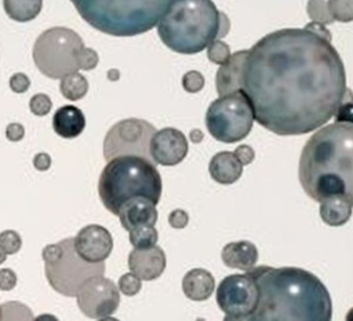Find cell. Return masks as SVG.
<instances>
[{"label":"cell","mask_w":353,"mask_h":321,"mask_svg":"<svg viewBox=\"0 0 353 321\" xmlns=\"http://www.w3.org/2000/svg\"><path fill=\"white\" fill-rule=\"evenodd\" d=\"M211 178L221 185H232L237 182L243 174V164L233 152H219L212 156L208 164Z\"/></svg>","instance_id":"ffe728a7"},{"label":"cell","mask_w":353,"mask_h":321,"mask_svg":"<svg viewBox=\"0 0 353 321\" xmlns=\"http://www.w3.org/2000/svg\"><path fill=\"white\" fill-rule=\"evenodd\" d=\"M352 205L341 198L332 197L320 203V218L328 226H343L352 216Z\"/></svg>","instance_id":"7402d4cb"},{"label":"cell","mask_w":353,"mask_h":321,"mask_svg":"<svg viewBox=\"0 0 353 321\" xmlns=\"http://www.w3.org/2000/svg\"><path fill=\"white\" fill-rule=\"evenodd\" d=\"M190 139H192V142H194V143L201 142V139H203V132H201L200 130H193V131H190Z\"/></svg>","instance_id":"ee69618b"},{"label":"cell","mask_w":353,"mask_h":321,"mask_svg":"<svg viewBox=\"0 0 353 321\" xmlns=\"http://www.w3.org/2000/svg\"><path fill=\"white\" fill-rule=\"evenodd\" d=\"M254 110L247 95L239 90L212 101L205 113V127L212 138L223 143L244 139L252 130Z\"/></svg>","instance_id":"ba28073f"},{"label":"cell","mask_w":353,"mask_h":321,"mask_svg":"<svg viewBox=\"0 0 353 321\" xmlns=\"http://www.w3.org/2000/svg\"><path fill=\"white\" fill-rule=\"evenodd\" d=\"M99 62V56L95 50L84 47V50L80 54V61H79V70H92L97 68Z\"/></svg>","instance_id":"836d02e7"},{"label":"cell","mask_w":353,"mask_h":321,"mask_svg":"<svg viewBox=\"0 0 353 321\" xmlns=\"http://www.w3.org/2000/svg\"><path fill=\"white\" fill-rule=\"evenodd\" d=\"M298 176L312 200L341 197L353 207V124L320 127L301 152Z\"/></svg>","instance_id":"3957f363"},{"label":"cell","mask_w":353,"mask_h":321,"mask_svg":"<svg viewBox=\"0 0 353 321\" xmlns=\"http://www.w3.org/2000/svg\"><path fill=\"white\" fill-rule=\"evenodd\" d=\"M0 306H1V304H0Z\"/></svg>","instance_id":"681fc988"},{"label":"cell","mask_w":353,"mask_h":321,"mask_svg":"<svg viewBox=\"0 0 353 321\" xmlns=\"http://www.w3.org/2000/svg\"><path fill=\"white\" fill-rule=\"evenodd\" d=\"M334 117H335V123L353 124V101H346L341 103Z\"/></svg>","instance_id":"d590c367"},{"label":"cell","mask_w":353,"mask_h":321,"mask_svg":"<svg viewBox=\"0 0 353 321\" xmlns=\"http://www.w3.org/2000/svg\"><path fill=\"white\" fill-rule=\"evenodd\" d=\"M33 321H59L54 314H48V313H44V314H40L37 315Z\"/></svg>","instance_id":"7bdbcfd3"},{"label":"cell","mask_w":353,"mask_h":321,"mask_svg":"<svg viewBox=\"0 0 353 321\" xmlns=\"http://www.w3.org/2000/svg\"><path fill=\"white\" fill-rule=\"evenodd\" d=\"M52 128L61 138L72 139L84 131L85 117L79 107L65 105L57 109L55 114L52 116Z\"/></svg>","instance_id":"d6986e66"},{"label":"cell","mask_w":353,"mask_h":321,"mask_svg":"<svg viewBox=\"0 0 353 321\" xmlns=\"http://www.w3.org/2000/svg\"><path fill=\"white\" fill-rule=\"evenodd\" d=\"M161 190L156 164L141 156H119L109 160L98 180L99 198L113 215H119L121 205L134 197H146L157 205Z\"/></svg>","instance_id":"8992f818"},{"label":"cell","mask_w":353,"mask_h":321,"mask_svg":"<svg viewBox=\"0 0 353 321\" xmlns=\"http://www.w3.org/2000/svg\"><path fill=\"white\" fill-rule=\"evenodd\" d=\"M188 139L182 131L165 127L156 131L150 139L149 153L154 164L172 167L179 164L188 154Z\"/></svg>","instance_id":"4fadbf2b"},{"label":"cell","mask_w":353,"mask_h":321,"mask_svg":"<svg viewBox=\"0 0 353 321\" xmlns=\"http://www.w3.org/2000/svg\"><path fill=\"white\" fill-rule=\"evenodd\" d=\"M33 311L21 302H6L0 306V321H33Z\"/></svg>","instance_id":"d4e9b609"},{"label":"cell","mask_w":353,"mask_h":321,"mask_svg":"<svg viewBox=\"0 0 353 321\" xmlns=\"http://www.w3.org/2000/svg\"><path fill=\"white\" fill-rule=\"evenodd\" d=\"M98 321H119V320H117V318H114V317H110V315H109V317H103V318H99Z\"/></svg>","instance_id":"c3c4849f"},{"label":"cell","mask_w":353,"mask_h":321,"mask_svg":"<svg viewBox=\"0 0 353 321\" xmlns=\"http://www.w3.org/2000/svg\"><path fill=\"white\" fill-rule=\"evenodd\" d=\"M328 10L334 21L343 23L353 21V0H328Z\"/></svg>","instance_id":"83f0119b"},{"label":"cell","mask_w":353,"mask_h":321,"mask_svg":"<svg viewBox=\"0 0 353 321\" xmlns=\"http://www.w3.org/2000/svg\"><path fill=\"white\" fill-rule=\"evenodd\" d=\"M3 8L15 22L33 21L43 8V0H3Z\"/></svg>","instance_id":"603a6c76"},{"label":"cell","mask_w":353,"mask_h":321,"mask_svg":"<svg viewBox=\"0 0 353 321\" xmlns=\"http://www.w3.org/2000/svg\"><path fill=\"white\" fill-rule=\"evenodd\" d=\"M247 274L255 281V309L244 321H331L332 300L324 282L301 267L255 266Z\"/></svg>","instance_id":"7a4b0ae2"},{"label":"cell","mask_w":353,"mask_h":321,"mask_svg":"<svg viewBox=\"0 0 353 321\" xmlns=\"http://www.w3.org/2000/svg\"><path fill=\"white\" fill-rule=\"evenodd\" d=\"M215 289V278L205 269H192L182 278V291L185 296L194 302L207 300Z\"/></svg>","instance_id":"44dd1931"},{"label":"cell","mask_w":353,"mask_h":321,"mask_svg":"<svg viewBox=\"0 0 353 321\" xmlns=\"http://www.w3.org/2000/svg\"><path fill=\"white\" fill-rule=\"evenodd\" d=\"M6 259H7V253H6V251L0 247V265H1V263H4V262H6Z\"/></svg>","instance_id":"f6af8a7d"},{"label":"cell","mask_w":353,"mask_h":321,"mask_svg":"<svg viewBox=\"0 0 353 321\" xmlns=\"http://www.w3.org/2000/svg\"><path fill=\"white\" fill-rule=\"evenodd\" d=\"M167 265L164 251L154 245L145 249H132L128 255V267L131 273L143 281H153L159 278Z\"/></svg>","instance_id":"9a60e30c"},{"label":"cell","mask_w":353,"mask_h":321,"mask_svg":"<svg viewBox=\"0 0 353 321\" xmlns=\"http://www.w3.org/2000/svg\"><path fill=\"white\" fill-rule=\"evenodd\" d=\"M84 41L77 32L66 26H54L39 34L32 56L36 68L48 79H62L79 72Z\"/></svg>","instance_id":"52a82bcc"},{"label":"cell","mask_w":353,"mask_h":321,"mask_svg":"<svg viewBox=\"0 0 353 321\" xmlns=\"http://www.w3.org/2000/svg\"><path fill=\"white\" fill-rule=\"evenodd\" d=\"M230 47L223 43L221 39L214 40L208 47H207V56L208 59L215 63V65H223L229 58H230Z\"/></svg>","instance_id":"f1b7e54d"},{"label":"cell","mask_w":353,"mask_h":321,"mask_svg":"<svg viewBox=\"0 0 353 321\" xmlns=\"http://www.w3.org/2000/svg\"><path fill=\"white\" fill-rule=\"evenodd\" d=\"M30 87V79L25 74V73H15L11 76L10 79V88L12 92H17V94H23L29 90Z\"/></svg>","instance_id":"e575fe53"},{"label":"cell","mask_w":353,"mask_h":321,"mask_svg":"<svg viewBox=\"0 0 353 321\" xmlns=\"http://www.w3.org/2000/svg\"><path fill=\"white\" fill-rule=\"evenodd\" d=\"M76 302L84 315L99 320L112 315L119 309L120 291L112 280L95 276L81 285Z\"/></svg>","instance_id":"7c38bea8"},{"label":"cell","mask_w":353,"mask_h":321,"mask_svg":"<svg viewBox=\"0 0 353 321\" xmlns=\"http://www.w3.org/2000/svg\"><path fill=\"white\" fill-rule=\"evenodd\" d=\"M0 247L7 255L17 253L22 247V238L15 230H4L0 233Z\"/></svg>","instance_id":"4dcf8cb0"},{"label":"cell","mask_w":353,"mask_h":321,"mask_svg":"<svg viewBox=\"0 0 353 321\" xmlns=\"http://www.w3.org/2000/svg\"><path fill=\"white\" fill-rule=\"evenodd\" d=\"M52 102L46 94H36L29 101V109L34 116H46L51 112Z\"/></svg>","instance_id":"1f68e13d"},{"label":"cell","mask_w":353,"mask_h":321,"mask_svg":"<svg viewBox=\"0 0 353 321\" xmlns=\"http://www.w3.org/2000/svg\"><path fill=\"white\" fill-rule=\"evenodd\" d=\"M221 259L226 267L250 271L258 262L256 247L247 240L228 242L221 252Z\"/></svg>","instance_id":"ac0fdd59"},{"label":"cell","mask_w":353,"mask_h":321,"mask_svg":"<svg viewBox=\"0 0 353 321\" xmlns=\"http://www.w3.org/2000/svg\"><path fill=\"white\" fill-rule=\"evenodd\" d=\"M182 87L188 92H199L204 87V76L197 70H189L182 77Z\"/></svg>","instance_id":"d6a6232c"},{"label":"cell","mask_w":353,"mask_h":321,"mask_svg":"<svg viewBox=\"0 0 353 321\" xmlns=\"http://www.w3.org/2000/svg\"><path fill=\"white\" fill-rule=\"evenodd\" d=\"M247 50H240L219 66L215 74V87L219 96L239 91L241 88V74Z\"/></svg>","instance_id":"e0dca14e"},{"label":"cell","mask_w":353,"mask_h":321,"mask_svg":"<svg viewBox=\"0 0 353 321\" xmlns=\"http://www.w3.org/2000/svg\"><path fill=\"white\" fill-rule=\"evenodd\" d=\"M61 94L69 101H79L85 96L88 91V80L79 72L66 74L61 79Z\"/></svg>","instance_id":"cb8c5ba5"},{"label":"cell","mask_w":353,"mask_h":321,"mask_svg":"<svg viewBox=\"0 0 353 321\" xmlns=\"http://www.w3.org/2000/svg\"><path fill=\"white\" fill-rule=\"evenodd\" d=\"M79 15L94 29L117 37L149 32L174 0H70Z\"/></svg>","instance_id":"5b68a950"},{"label":"cell","mask_w":353,"mask_h":321,"mask_svg":"<svg viewBox=\"0 0 353 321\" xmlns=\"http://www.w3.org/2000/svg\"><path fill=\"white\" fill-rule=\"evenodd\" d=\"M230 22L212 0H174L157 23V34L170 50L192 55L228 34Z\"/></svg>","instance_id":"277c9868"},{"label":"cell","mask_w":353,"mask_h":321,"mask_svg":"<svg viewBox=\"0 0 353 321\" xmlns=\"http://www.w3.org/2000/svg\"><path fill=\"white\" fill-rule=\"evenodd\" d=\"M223 321H244L241 317H230V315H225Z\"/></svg>","instance_id":"bcb514c9"},{"label":"cell","mask_w":353,"mask_h":321,"mask_svg":"<svg viewBox=\"0 0 353 321\" xmlns=\"http://www.w3.org/2000/svg\"><path fill=\"white\" fill-rule=\"evenodd\" d=\"M33 165L39 171H47L51 167V157L47 153H37L33 158Z\"/></svg>","instance_id":"b9f144b4"},{"label":"cell","mask_w":353,"mask_h":321,"mask_svg":"<svg viewBox=\"0 0 353 321\" xmlns=\"http://www.w3.org/2000/svg\"><path fill=\"white\" fill-rule=\"evenodd\" d=\"M306 12L313 22H320L323 25L334 22L328 10V0H307Z\"/></svg>","instance_id":"4316f807"},{"label":"cell","mask_w":353,"mask_h":321,"mask_svg":"<svg viewBox=\"0 0 353 321\" xmlns=\"http://www.w3.org/2000/svg\"><path fill=\"white\" fill-rule=\"evenodd\" d=\"M189 222V215L183 209H174L168 215V223L174 229H183Z\"/></svg>","instance_id":"f35d334b"},{"label":"cell","mask_w":353,"mask_h":321,"mask_svg":"<svg viewBox=\"0 0 353 321\" xmlns=\"http://www.w3.org/2000/svg\"><path fill=\"white\" fill-rule=\"evenodd\" d=\"M305 29H307V30H310V32L319 34L320 37H323V39L331 41V33H330V30L325 28V25H323V23H320V22H313V21H312L310 23H307V25L305 26Z\"/></svg>","instance_id":"60d3db41"},{"label":"cell","mask_w":353,"mask_h":321,"mask_svg":"<svg viewBox=\"0 0 353 321\" xmlns=\"http://www.w3.org/2000/svg\"><path fill=\"white\" fill-rule=\"evenodd\" d=\"M240 90L255 121L281 136L309 134L353 101L336 48L305 28L270 32L247 50Z\"/></svg>","instance_id":"6da1fadb"},{"label":"cell","mask_w":353,"mask_h":321,"mask_svg":"<svg viewBox=\"0 0 353 321\" xmlns=\"http://www.w3.org/2000/svg\"><path fill=\"white\" fill-rule=\"evenodd\" d=\"M157 130L142 118H124L110 127L103 139L106 161L119 156H141L152 161L149 145Z\"/></svg>","instance_id":"30bf717a"},{"label":"cell","mask_w":353,"mask_h":321,"mask_svg":"<svg viewBox=\"0 0 353 321\" xmlns=\"http://www.w3.org/2000/svg\"><path fill=\"white\" fill-rule=\"evenodd\" d=\"M73 245L83 260L88 263H101L110 256L113 238L109 230L103 226L88 225L73 237Z\"/></svg>","instance_id":"5bb4252c"},{"label":"cell","mask_w":353,"mask_h":321,"mask_svg":"<svg viewBox=\"0 0 353 321\" xmlns=\"http://www.w3.org/2000/svg\"><path fill=\"white\" fill-rule=\"evenodd\" d=\"M117 216L121 226L130 231L141 226H154L159 215L153 201L146 197H134L121 205Z\"/></svg>","instance_id":"2e32d148"},{"label":"cell","mask_w":353,"mask_h":321,"mask_svg":"<svg viewBox=\"0 0 353 321\" xmlns=\"http://www.w3.org/2000/svg\"><path fill=\"white\" fill-rule=\"evenodd\" d=\"M215 299L225 315L244 317L255 309L256 284L247 273L226 276L216 288Z\"/></svg>","instance_id":"8fae6325"},{"label":"cell","mask_w":353,"mask_h":321,"mask_svg":"<svg viewBox=\"0 0 353 321\" xmlns=\"http://www.w3.org/2000/svg\"><path fill=\"white\" fill-rule=\"evenodd\" d=\"M345 321H353V307L346 313V317H345Z\"/></svg>","instance_id":"7dc6e473"},{"label":"cell","mask_w":353,"mask_h":321,"mask_svg":"<svg viewBox=\"0 0 353 321\" xmlns=\"http://www.w3.org/2000/svg\"><path fill=\"white\" fill-rule=\"evenodd\" d=\"M130 242L135 249H145L154 247L159 240V231L154 226H141L128 231Z\"/></svg>","instance_id":"484cf974"},{"label":"cell","mask_w":353,"mask_h":321,"mask_svg":"<svg viewBox=\"0 0 353 321\" xmlns=\"http://www.w3.org/2000/svg\"><path fill=\"white\" fill-rule=\"evenodd\" d=\"M62 244V255L51 263H44V271L48 284L61 295L73 298L81 285L95 276H103L105 263H88L83 260L74 251L73 237L59 241Z\"/></svg>","instance_id":"9c48e42d"},{"label":"cell","mask_w":353,"mask_h":321,"mask_svg":"<svg viewBox=\"0 0 353 321\" xmlns=\"http://www.w3.org/2000/svg\"><path fill=\"white\" fill-rule=\"evenodd\" d=\"M23 135H25V128H23V125L19 124V123H11V124H8L7 128H6V136H7V139L11 141V142H18V141H21V139L23 138Z\"/></svg>","instance_id":"ab89813d"},{"label":"cell","mask_w":353,"mask_h":321,"mask_svg":"<svg viewBox=\"0 0 353 321\" xmlns=\"http://www.w3.org/2000/svg\"><path fill=\"white\" fill-rule=\"evenodd\" d=\"M234 156L237 157V160L243 164V165H248L254 161L255 158V152L251 146L248 145H240L236 147V150L233 152Z\"/></svg>","instance_id":"74e56055"},{"label":"cell","mask_w":353,"mask_h":321,"mask_svg":"<svg viewBox=\"0 0 353 321\" xmlns=\"http://www.w3.org/2000/svg\"><path fill=\"white\" fill-rule=\"evenodd\" d=\"M17 285V274L14 270L4 267L0 269V289L1 291H11Z\"/></svg>","instance_id":"8d00e7d4"},{"label":"cell","mask_w":353,"mask_h":321,"mask_svg":"<svg viewBox=\"0 0 353 321\" xmlns=\"http://www.w3.org/2000/svg\"><path fill=\"white\" fill-rule=\"evenodd\" d=\"M119 291L124 293L125 296H134L137 295L142 288V280L137 277L134 273H125L119 278Z\"/></svg>","instance_id":"f546056e"}]
</instances>
